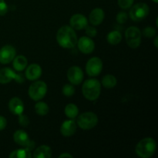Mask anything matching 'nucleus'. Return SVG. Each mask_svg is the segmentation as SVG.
<instances>
[{
  "label": "nucleus",
  "instance_id": "nucleus-1",
  "mask_svg": "<svg viewBox=\"0 0 158 158\" xmlns=\"http://www.w3.org/2000/svg\"><path fill=\"white\" fill-rule=\"evenodd\" d=\"M56 40L61 47L71 49L75 47L78 40L75 29L69 26H63L57 32Z\"/></svg>",
  "mask_w": 158,
  "mask_h": 158
},
{
  "label": "nucleus",
  "instance_id": "nucleus-2",
  "mask_svg": "<svg viewBox=\"0 0 158 158\" xmlns=\"http://www.w3.org/2000/svg\"><path fill=\"white\" fill-rule=\"evenodd\" d=\"M101 92V84L96 79L85 80L82 86V93L85 98L90 101L97 100Z\"/></svg>",
  "mask_w": 158,
  "mask_h": 158
},
{
  "label": "nucleus",
  "instance_id": "nucleus-3",
  "mask_svg": "<svg viewBox=\"0 0 158 158\" xmlns=\"http://www.w3.org/2000/svg\"><path fill=\"white\" fill-rule=\"evenodd\" d=\"M157 150L156 141L151 137H146L138 142L135 148L136 154L141 158L152 157Z\"/></svg>",
  "mask_w": 158,
  "mask_h": 158
},
{
  "label": "nucleus",
  "instance_id": "nucleus-4",
  "mask_svg": "<svg viewBox=\"0 0 158 158\" xmlns=\"http://www.w3.org/2000/svg\"><path fill=\"white\" fill-rule=\"evenodd\" d=\"M77 124L82 130H90L95 127L98 123V117L93 112H85L79 115Z\"/></svg>",
  "mask_w": 158,
  "mask_h": 158
},
{
  "label": "nucleus",
  "instance_id": "nucleus-5",
  "mask_svg": "<svg viewBox=\"0 0 158 158\" xmlns=\"http://www.w3.org/2000/svg\"><path fill=\"white\" fill-rule=\"evenodd\" d=\"M47 93V85L43 81H36L30 85L28 90L29 97L35 101L42 100Z\"/></svg>",
  "mask_w": 158,
  "mask_h": 158
},
{
  "label": "nucleus",
  "instance_id": "nucleus-6",
  "mask_svg": "<svg viewBox=\"0 0 158 158\" xmlns=\"http://www.w3.org/2000/svg\"><path fill=\"white\" fill-rule=\"evenodd\" d=\"M125 38L128 46L132 49H136L140 45L141 32L137 26H131L125 31Z\"/></svg>",
  "mask_w": 158,
  "mask_h": 158
},
{
  "label": "nucleus",
  "instance_id": "nucleus-7",
  "mask_svg": "<svg viewBox=\"0 0 158 158\" xmlns=\"http://www.w3.org/2000/svg\"><path fill=\"white\" fill-rule=\"evenodd\" d=\"M150 12L149 6L143 2L137 3L134 5L130 10L129 15L131 19L134 22H140L144 19Z\"/></svg>",
  "mask_w": 158,
  "mask_h": 158
},
{
  "label": "nucleus",
  "instance_id": "nucleus-8",
  "mask_svg": "<svg viewBox=\"0 0 158 158\" xmlns=\"http://www.w3.org/2000/svg\"><path fill=\"white\" fill-rule=\"evenodd\" d=\"M103 69V62L99 57H92L88 60L86 65V72L89 77H97L100 75Z\"/></svg>",
  "mask_w": 158,
  "mask_h": 158
},
{
  "label": "nucleus",
  "instance_id": "nucleus-9",
  "mask_svg": "<svg viewBox=\"0 0 158 158\" xmlns=\"http://www.w3.org/2000/svg\"><path fill=\"white\" fill-rule=\"evenodd\" d=\"M12 80H15L18 83L23 82V79L22 76L15 73L12 69L9 67H5L0 69V83L6 84L10 83Z\"/></svg>",
  "mask_w": 158,
  "mask_h": 158
},
{
  "label": "nucleus",
  "instance_id": "nucleus-10",
  "mask_svg": "<svg viewBox=\"0 0 158 158\" xmlns=\"http://www.w3.org/2000/svg\"><path fill=\"white\" fill-rule=\"evenodd\" d=\"M14 141L19 144V146L23 147L26 149L29 150L31 151V150L33 148L34 143L30 141L29 137L28 136L27 133L26 131H23V130H18L14 133L13 135Z\"/></svg>",
  "mask_w": 158,
  "mask_h": 158
},
{
  "label": "nucleus",
  "instance_id": "nucleus-11",
  "mask_svg": "<svg viewBox=\"0 0 158 158\" xmlns=\"http://www.w3.org/2000/svg\"><path fill=\"white\" fill-rule=\"evenodd\" d=\"M16 51L11 45H6L0 49V63L8 64L15 57Z\"/></svg>",
  "mask_w": 158,
  "mask_h": 158
},
{
  "label": "nucleus",
  "instance_id": "nucleus-12",
  "mask_svg": "<svg viewBox=\"0 0 158 158\" xmlns=\"http://www.w3.org/2000/svg\"><path fill=\"white\" fill-rule=\"evenodd\" d=\"M67 78L71 84L79 85L83 82V72L77 66H73L68 69Z\"/></svg>",
  "mask_w": 158,
  "mask_h": 158
},
{
  "label": "nucleus",
  "instance_id": "nucleus-13",
  "mask_svg": "<svg viewBox=\"0 0 158 158\" xmlns=\"http://www.w3.org/2000/svg\"><path fill=\"white\" fill-rule=\"evenodd\" d=\"M77 45L81 52L84 54H89L95 49V43L89 36H83L77 40Z\"/></svg>",
  "mask_w": 158,
  "mask_h": 158
},
{
  "label": "nucleus",
  "instance_id": "nucleus-14",
  "mask_svg": "<svg viewBox=\"0 0 158 158\" xmlns=\"http://www.w3.org/2000/svg\"><path fill=\"white\" fill-rule=\"evenodd\" d=\"M69 24L73 29L82 30L87 26L88 20L82 14H74L69 19Z\"/></svg>",
  "mask_w": 158,
  "mask_h": 158
},
{
  "label": "nucleus",
  "instance_id": "nucleus-15",
  "mask_svg": "<svg viewBox=\"0 0 158 158\" xmlns=\"http://www.w3.org/2000/svg\"><path fill=\"white\" fill-rule=\"evenodd\" d=\"M42 68L41 66L36 63H32V64L29 65L27 67L26 70V78L27 80L33 81V80H36L41 77L42 75Z\"/></svg>",
  "mask_w": 158,
  "mask_h": 158
},
{
  "label": "nucleus",
  "instance_id": "nucleus-16",
  "mask_svg": "<svg viewBox=\"0 0 158 158\" xmlns=\"http://www.w3.org/2000/svg\"><path fill=\"white\" fill-rule=\"evenodd\" d=\"M77 131V123L73 119L65 120L61 125L60 132L64 137H70L73 136Z\"/></svg>",
  "mask_w": 158,
  "mask_h": 158
},
{
  "label": "nucleus",
  "instance_id": "nucleus-17",
  "mask_svg": "<svg viewBox=\"0 0 158 158\" xmlns=\"http://www.w3.org/2000/svg\"><path fill=\"white\" fill-rule=\"evenodd\" d=\"M9 110L14 115H20L24 111L23 102L18 97H13L9 102Z\"/></svg>",
  "mask_w": 158,
  "mask_h": 158
},
{
  "label": "nucleus",
  "instance_id": "nucleus-18",
  "mask_svg": "<svg viewBox=\"0 0 158 158\" xmlns=\"http://www.w3.org/2000/svg\"><path fill=\"white\" fill-rule=\"evenodd\" d=\"M104 11L100 8H96L93 9L89 15V20L90 23L94 26H99L103 23L104 19Z\"/></svg>",
  "mask_w": 158,
  "mask_h": 158
},
{
  "label": "nucleus",
  "instance_id": "nucleus-19",
  "mask_svg": "<svg viewBox=\"0 0 158 158\" xmlns=\"http://www.w3.org/2000/svg\"><path fill=\"white\" fill-rule=\"evenodd\" d=\"M32 157L34 158H50L52 157V150L47 145H42L35 150Z\"/></svg>",
  "mask_w": 158,
  "mask_h": 158
},
{
  "label": "nucleus",
  "instance_id": "nucleus-20",
  "mask_svg": "<svg viewBox=\"0 0 158 158\" xmlns=\"http://www.w3.org/2000/svg\"><path fill=\"white\" fill-rule=\"evenodd\" d=\"M12 61H13L12 65H13L14 69L18 72L24 70L28 64L27 59L24 56H18L15 57Z\"/></svg>",
  "mask_w": 158,
  "mask_h": 158
},
{
  "label": "nucleus",
  "instance_id": "nucleus-21",
  "mask_svg": "<svg viewBox=\"0 0 158 158\" xmlns=\"http://www.w3.org/2000/svg\"><path fill=\"white\" fill-rule=\"evenodd\" d=\"M9 157L10 158H31L32 154L30 151L23 148L22 149H17L12 151Z\"/></svg>",
  "mask_w": 158,
  "mask_h": 158
},
{
  "label": "nucleus",
  "instance_id": "nucleus-22",
  "mask_svg": "<svg viewBox=\"0 0 158 158\" xmlns=\"http://www.w3.org/2000/svg\"><path fill=\"white\" fill-rule=\"evenodd\" d=\"M122 40V35L119 31L114 30L109 32L106 36V40L111 45H117Z\"/></svg>",
  "mask_w": 158,
  "mask_h": 158
},
{
  "label": "nucleus",
  "instance_id": "nucleus-23",
  "mask_svg": "<svg viewBox=\"0 0 158 158\" xmlns=\"http://www.w3.org/2000/svg\"><path fill=\"white\" fill-rule=\"evenodd\" d=\"M65 114L69 119H74L78 116L79 109L77 105L73 103H69L65 107Z\"/></svg>",
  "mask_w": 158,
  "mask_h": 158
},
{
  "label": "nucleus",
  "instance_id": "nucleus-24",
  "mask_svg": "<svg viewBox=\"0 0 158 158\" xmlns=\"http://www.w3.org/2000/svg\"><path fill=\"white\" fill-rule=\"evenodd\" d=\"M117 78L114 76L110 75V74L104 76L103 78L102 79V84L105 88H107V89L114 88L117 85Z\"/></svg>",
  "mask_w": 158,
  "mask_h": 158
},
{
  "label": "nucleus",
  "instance_id": "nucleus-25",
  "mask_svg": "<svg viewBox=\"0 0 158 158\" xmlns=\"http://www.w3.org/2000/svg\"><path fill=\"white\" fill-rule=\"evenodd\" d=\"M35 110L38 115L45 116L49 112V106L45 102H38L35 105Z\"/></svg>",
  "mask_w": 158,
  "mask_h": 158
},
{
  "label": "nucleus",
  "instance_id": "nucleus-26",
  "mask_svg": "<svg viewBox=\"0 0 158 158\" xmlns=\"http://www.w3.org/2000/svg\"><path fill=\"white\" fill-rule=\"evenodd\" d=\"M63 94L66 97H72L75 94V88L71 84H66L63 87Z\"/></svg>",
  "mask_w": 158,
  "mask_h": 158
},
{
  "label": "nucleus",
  "instance_id": "nucleus-27",
  "mask_svg": "<svg viewBox=\"0 0 158 158\" xmlns=\"http://www.w3.org/2000/svg\"><path fill=\"white\" fill-rule=\"evenodd\" d=\"M156 29L154 28L151 27V26H148L146 27L143 30V35L145 37H148V38H151V37H154L156 35Z\"/></svg>",
  "mask_w": 158,
  "mask_h": 158
},
{
  "label": "nucleus",
  "instance_id": "nucleus-28",
  "mask_svg": "<svg viewBox=\"0 0 158 158\" xmlns=\"http://www.w3.org/2000/svg\"><path fill=\"white\" fill-rule=\"evenodd\" d=\"M134 0H118V5L121 9H127L132 6Z\"/></svg>",
  "mask_w": 158,
  "mask_h": 158
},
{
  "label": "nucleus",
  "instance_id": "nucleus-29",
  "mask_svg": "<svg viewBox=\"0 0 158 158\" xmlns=\"http://www.w3.org/2000/svg\"><path fill=\"white\" fill-rule=\"evenodd\" d=\"M128 19V15L126 12H120L117 15V22L120 24H123L127 22Z\"/></svg>",
  "mask_w": 158,
  "mask_h": 158
},
{
  "label": "nucleus",
  "instance_id": "nucleus-30",
  "mask_svg": "<svg viewBox=\"0 0 158 158\" xmlns=\"http://www.w3.org/2000/svg\"><path fill=\"white\" fill-rule=\"evenodd\" d=\"M85 29H86V34L89 37H94L97 34V30L94 26H89L87 25Z\"/></svg>",
  "mask_w": 158,
  "mask_h": 158
},
{
  "label": "nucleus",
  "instance_id": "nucleus-31",
  "mask_svg": "<svg viewBox=\"0 0 158 158\" xmlns=\"http://www.w3.org/2000/svg\"><path fill=\"white\" fill-rule=\"evenodd\" d=\"M19 124L23 127H26L29 123V118L26 116L23 115V114L19 115Z\"/></svg>",
  "mask_w": 158,
  "mask_h": 158
},
{
  "label": "nucleus",
  "instance_id": "nucleus-32",
  "mask_svg": "<svg viewBox=\"0 0 158 158\" xmlns=\"http://www.w3.org/2000/svg\"><path fill=\"white\" fill-rule=\"evenodd\" d=\"M8 6L4 0H0V15H4L8 12Z\"/></svg>",
  "mask_w": 158,
  "mask_h": 158
},
{
  "label": "nucleus",
  "instance_id": "nucleus-33",
  "mask_svg": "<svg viewBox=\"0 0 158 158\" xmlns=\"http://www.w3.org/2000/svg\"><path fill=\"white\" fill-rule=\"evenodd\" d=\"M7 125V120L4 117L0 116V131H2L6 127Z\"/></svg>",
  "mask_w": 158,
  "mask_h": 158
},
{
  "label": "nucleus",
  "instance_id": "nucleus-34",
  "mask_svg": "<svg viewBox=\"0 0 158 158\" xmlns=\"http://www.w3.org/2000/svg\"><path fill=\"white\" fill-rule=\"evenodd\" d=\"M59 157L62 158V157H69V158H73V155L71 154H68V153H64V154H62L61 155L59 156Z\"/></svg>",
  "mask_w": 158,
  "mask_h": 158
},
{
  "label": "nucleus",
  "instance_id": "nucleus-35",
  "mask_svg": "<svg viewBox=\"0 0 158 158\" xmlns=\"http://www.w3.org/2000/svg\"><path fill=\"white\" fill-rule=\"evenodd\" d=\"M154 46H155L156 48H158V36H156L155 39H154Z\"/></svg>",
  "mask_w": 158,
  "mask_h": 158
},
{
  "label": "nucleus",
  "instance_id": "nucleus-36",
  "mask_svg": "<svg viewBox=\"0 0 158 158\" xmlns=\"http://www.w3.org/2000/svg\"><path fill=\"white\" fill-rule=\"evenodd\" d=\"M153 1H154L155 3H157L158 2V0H153Z\"/></svg>",
  "mask_w": 158,
  "mask_h": 158
}]
</instances>
